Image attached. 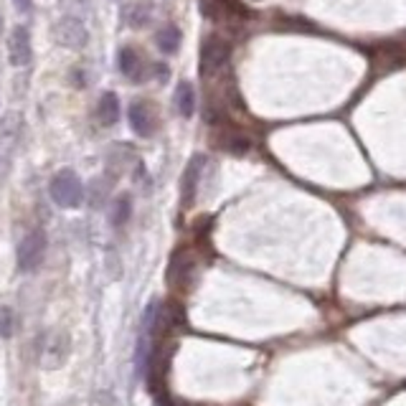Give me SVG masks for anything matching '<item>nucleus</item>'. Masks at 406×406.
<instances>
[{
    "label": "nucleus",
    "mask_w": 406,
    "mask_h": 406,
    "mask_svg": "<svg viewBox=\"0 0 406 406\" xmlns=\"http://www.w3.org/2000/svg\"><path fill=\"white\" fill-rule=\"evenodd\" d=\"M48 194H51V201L59 208H76L84 201V186H81L79 175L69 170V168H64L51 178Z\"/></svg>",
    "instance_id": "1"
},
{
    "label": "nucleus",
    "mask_w": 406,
    "mask_h": 406,
    "mask_svg": "<svg viewBox=\"0 0 406 406\" xmlns=\"http://www.w3.org/2000/svg\"><path fill=\"white\" fill-rule=\"evenodd\" d=\"M46 257V234L43 231H28L23 241L18 244V269L20 272H34Z\"/></svg>",
    "instance_id": "2"
},
{
    "label": "nucleus",
    "mask_w": 406,
    "mask_h": 406,
    "mask_svg": "<svg viewBox=\"0 0 406 406\" xmlns=\"http://www.w3.org/2000/svg\"><path fill=\"white\" fill-rule=\"evenodd\" d=\"M31 56H34V48H31V34H28L26 26H15L8 36V61L13 67H28L31 64Z\"/></svg>",
    "instance_id": "3"
},
{
    "label": "nucleus",
    "mask_w": 406,
    "mask_h": 406,
    "mask_svg": "<svg viewBox=\"0 0 406 406\" xmlns=\"http://www.w3.org/2000/svg\"><path fill=\"white\" fill-rule=\"evenodd\" d=\"M226 61H229V43L221 41L219 36H211L203 43V53H201V72H203V76H213L219 69H224Z\"/></svg>",
    "instance_id": "4"
},
{
    "label": "nucleus",
    "mask_w": 406,
    "mask_h": 406,
    "mask_svg": "<svg viewBox=\"0 0 406 406\" xmlns=\"http://www.w3.org/2000/svg\"><path fill=\"white\" fill-rule=\"evenodd\" d=\"M53 36L59 41L61 46H69V48H79L87 43V28L84 23L76 18H61L53 28Z\"/></svg>",
    "instance_id": "5"
},
{
    "label": "nucleus",
    "mask_w": 406,
    "mask_h": 406,
    "mask_svg": "<svg viewBox=\"0 0 406 406\" xmlns=\"http://www.w3.org/2000/svg\"><path fill=\"white\" fill-rule=\"evenodd\" d=\"M67 358V338L59 333L46 335L41 346V366L43 368H59Z\"/></svg>",
    "instance_id": "6"
},
{
    "label": "nucleus",
    "mask_w": 406,
    "mask_h": 406,
    "mask_svg": "<svg viewBox=\"0 0 406 406\" xmlns=\"http://www.w3.org/2000/svg\"><path fill=\"white\" fill-rule=\"evenodd\" d=\"M203 168H206V158H203V155H196V158L186 165L183 183H180V191H183V203H186V206L194 203L196 191H198V183H201V175H203Z\"/></svg>",
    "instance_id": "7"
},
{
    "label": "nucleus",
    "mask_w": 406,
    "mask_h": 406,
    "mask_svg": "<svg viewBox=\"0 0 406 406\" xmlns=\"http://www.w3.org/2000/svg\"><path fill=\"white\" fill-rule=\"evenodd\" d=\"M127 120H130V127L135 130V135H140V137H150V135H153L155 130L153 112H150V107L142 104V102H133V104H130Z\"/></svg>",
    "instance_id": "8"
},
{
    "label": "nucleus",
    "mask_w": 406,
    "mask_h": 406,
    "mask_svg": "<svg viewBox=\"0 0 406 406\" xmlns=\"http://www.w3.org/2000/svg\"><path fill=\"white\" fill-rule=\"evenodd\" d=\"M97 114H100L102 125H114L120 120V100L114 92H104L100 100V107H97Z\"/></svg>",
    "instance_id": "9"
},
{
    "label": "nucleus",
    "mask_w": 406,
    "mask_h": 406,
    "mask_svg": "<svg viewBox=\"0 0 406 406\" xmlns=\"http://www.w3.org/2000/svg\"><path fill=\"white\" fill-rule=\"evenodd\" d=\"M175 104H178V112L183 117H191L196 109V94H194V87L188 84V81H180L178 89H175Z\"/></svg>",
    "instance_id": "10"
},
{
    "label": "nucleus",
    "mask_w": 406,
    "mask_h": 406,
    "mask_svg": "<svg viewBox=\"0 0 406 406\" xmlns=\"http://www.w3.org/2000/svg\"><path fill=\"white\" fill-rule=\"evenodd\" d=\"M180 31L175 26H165L163 31L158 34V48L163 53H175L180 48Z\"/></svg>",
    "instance_id": "11"
},
{
    "label": "nucleus",
    "mask_w": 406,
    "mask_h": 406,
    "mask_svg": "<svg viewBox=\"0 0 406 406\" xmlns=\"http://www.w3.org/2000/svg\"><path fill=\"white\" fill-rule=\"evenodd\" d=\"M120 72L125 74V76H137V72H140V56L135 53V48H122L120 51Z\"/></svg>",
    "instance_id": "12"
},
{
    "label": "nucleus",
    "mask_w": 406,
    "mask_h": 406,
    "mask_svg": "<svg viewBox=\"0 0 406 406\" xmlns=\"http://www.w3.org/2000/svg\"><path fill=\"white\" fill-rule=\"evenodd\" d=\"M130 211H133V203H130V198H127V196H120V198L114 201V208H112V224H114V226H122V224H127V219H130Z\"/></svg>",
    "instance_id": "13"
},
{
    "label": "nucleus",
    "mask_w": 406,
    "mask_h": 406,
    "mask_svg": "<svg viewBox=\"0 0 406 406\" xmlns=\"http://www.w3.org/2000/svg\"><path fill=\"white\" fill-rule=\"evenodd\" d=\"M13 325H15L13 310H11V307H0V335H3V338H11V335H13Z\"/></svg>",
    "instance_id": "14"
},
{
    "label": "nucleus",
    "mask_w": 406,
    "mask_h": 406,
    "mask_svg": "<svg viewBox=\"0 0 406 406\" xmlns=\"http://www.w3.org/2000/svg\"><path fill=\"white\" fill-rule=\"evenodd\" d=\"M13 6L18 8L20 13H28L31 11V0H13Z\"/></svg>",
    "instance_id": "15"
},
{
    "label": "nucleus",
    "mask_w": 406,
    "mask_h": 406,
    "mask_svg": "<svg viewBox=\"0 0 406 406\" xmlns=\"http://www.w3.org/2000/svg\"><path fill=\"white\" fill-rule=\"evenodd\" d=\"M0 26H3V18H0Z\"/></svg>",
    "instance_id": "16"
}]
</instances>
